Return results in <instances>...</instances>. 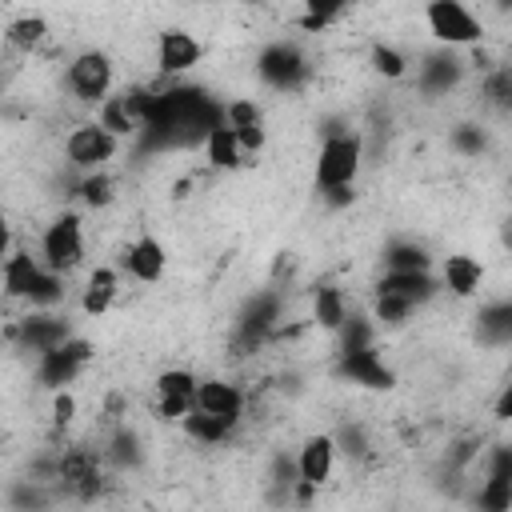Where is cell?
<instances>
[{
    "instance_id": "cell-29",
    "label": "cell",
    "mask_w": 512,
    "mask_h": 512,
    "mask_svg": "<svg viewBox=\"0 0 512 512\" xmlns=\"http://www.w3.org/2000/svg\"><path fill=\"white\" fill-rule=\"evenodd\" d=\"M480 100L492 108V112H512V64L504 68H488L484 84H480Z\"/></svg>"
},
{
    "instance_id": "cell-33",
    "label": "cell",
    "mask_w": 512,
    "mask_h": 512,
    "mask_svg": "<svg viewBox=\"0 0 512 512\" xmlns=\"http://www.w3.org/2000/svg\"><path fill=\"white\" fill-rule=\"evenodd\" d=\"M348 12H352L348 4H320V0H308L304 12L296 16V24H300L304 32H328V28L340 24Z\"/></svg>"
},
{
    "instance_id": "cell-25",
    "label": "cell",
    "mask_w": 512,
    "mask_h": 512,
    "mask_svg": "<svg viewBox=\"0 0 512 512\" xmlns=\"http://www.w3.org/2000/svg\"><path fill=\"white\" fill-rule=\"evenodd\" d=\"M508 332H512V300H492L476 312V336L496 348V344H508Z\"/></svg>"
},
{
    "instance_id": "cell-31",
    "label": "cell",
    "mask_w": 512,
    "mask_h": 512,
    "mask_svg": "<svg viewBox=\"0 0 512 512\" xmlns=\"http://www.w3.org/2000/svg\"><path fill=\"white\" fill-rule=\"evenodd\" d=\"M472 508H476V512H512V480L484 476V480L476 484Z\"/></svg>"
},
{
    "instance_id": "cell-2",
    "label": "cell",
    "mask_w": 512,
    "mask_h": 512,
    "mask_svg": "<svg viewBox=\"0 0 512 512\" xmlns=\"http://www.w3.org/2000/svg\"><path fill=\"white\" fill-rule=\"evenodd\" d=\"M360 168H364V132H356V128L328 132L320 140V152L312 164V184H316V192L356 188Z\"/></svg>"
},
{
    "instance_id": "cell-3",
    "label": "cell",
    "mask_w": 512,
    "mask_h": 512,
    "mask_svg": "<svg viewBox=\"0 0 512 512\" xmlns=\"http://www.w3.org/2000/svg\"><path fill=\"white\" fill-rule=\"evenodd\" d=\"M64 88L76 104L100 108L116 96V60L104 48H84L64 64Z\"/></svg>"
},
{
    "instance_id": "cell-10",
    "label": "cell",
    "mask_w": 512,
    "mask_h": 512,
    "mask_svg": "<svg viewBox=\"0 0 512 512\" xmlns=\"http://www.w3.org/2000/svg\"><path fill=\"white\" fill-rule=\"evenodd\" d=\"M332 372L348 384H360V388H372V392H388L396 384V372L384 364L380 348H356V352H336V364Z\"/></svg>"
},
{
    "instance_id": "cell-32",
    "label": "cell",
    "mask_w": 512,
    "mask_h": 512,
    "mask_svg": "<svg viewBox=\"0 0 512 512\" xmlns=\"http://www.w3.org/2000/svg\"><path fill=\"white\" fill-rule=\"evenodd\" d=\"M8 508L12 512H48L52 508V496L40 480H16L8 488Z\"/></svg>"
},
{
    "instance_id": "cell-12",
    "label": "cell",
    "mask_w": 512,
    "mask_h": 512,
    "mask_svg": "<svg viewBox=\"0 0 512 512\" xmlns=\"http://www.w3.org/2000/svg\"><path fill=\"white\" fill-rule=\"evenodd\" d=\"M204 60V44L188 28H164L156 36V68L164 76H188Z\"/></svg>"
},
{
    "instance_id": "cell-34",
    "label": "cell",
    "mask_w": 512,
    "mask_h": 512,
    "mask_svg": "<svg viewBox=\"0 0 512 512\" xmlns=\"http://www.w3.org/2000/svg\"><path fill=\"white\" fill-rule=\"evenodd\" d=\"M448 144H452V152H460V156L476 160V156H484V152H488V128H484V124H476V120H464V124H456V128L448 132Z\"/></svg>"
},
{
    "instance_id": "cell-28",
    "label": "cell",
    "mask_w": 512,
    "mask_h": 512,
    "mask_svg": "<svg viewBox=\"0 0 512 512\" xmlns=\"http://www.w3.org/2000/svg\"><path fill=\"white\" fill-rule=\"evenodd\" d=\"M180 428H184V432H188L196 444H224V440H228V436H232L240 424L220 420V416H208V412H200V408H196V412H192V416H188Z\"/></svg>"
},
{
    "instance_id": "cell-6",
    "label": "cell",
    "mask_w": 512,
    "mask_h": 512,
    "mask_svg": "<svg viewBox=\"0 0 512 512\" xmlns=\"http://www.w3.org/2000/svg\"><path fill=\"white\" fill-rule=\"evenodd\" d=\"M256 76L276 92H300L312 76V64L296 40H272L256 52Z\"/></svg>"
},
{
    "instance_id": "cell-36",
    "label": "cell",
    "mask_w": 512,
    "mask_h": 512,
    "mask_svg": "<svg viewBox=\"0 0 512 512\" xmlns=\"http://www.w3.org/2000/svg\"><path fill=\"white\" fill-rule=\"evenodd\" d=\"M224 124L236 128V132H248V128H264V108L252 100V96H236L224 104Z\"/></svg>"
},
{
    "instance_id": "cell-14",
    "label": "cell",
    "mask_w": 512,
    "mask_h": 512,
    "mask_svg": "<svg viewBox=\"0 0 512 512\" xmlns=\"http://www.w3.org/2000/svg\"><path fill=\"white\" fill-rule=\"evenodd\" d=\"M120 272L132 276L136 284H156V280H164V272H168V248H164L152 232H140L132 244H124V252H120Z\"/></svg>"
},
{
    "instance_id": "cell-37",
    "label": "cell",
    "mask_w": 512,
    "mask_h": 512,
    "mask_svg": "<svg viewBox=\"0 0 512 512\" xmlns=\"http://www.w3.org/2000/svg\"><path fill=\"white\" fill-rule=\"evenodd\" d=\"M196 388H200V376L188 368H164L156 376V396H196Z\"/></svg>"
},
{
    "instance_id": "cell-16",
    "label": "cell",
    "mask_w": 512,
    "mask_h": 512,
    "mask_svg": "<svg viewBox=\"0 0 512 512\" xmlns=\"http://www.w3.org/2000/svg\"><path fill=\"white\" fill-rule=\"evenodd\" d=\"M120 264H96L88 276H84V288H80V312L84 316H104L112 312L116 296H120Z\"/></svg>"
},
{
    "instance_id": "cell-20",
    "label": "cell",
    "mask_w": 512,
    "mask_h": 512,
    "mask_svg": "<svg viewBox=\"0 0 512 512\" xmlns=\"http://www.w3.org/2000/svg\"><path fill=\"white\" fill-rule=\"evenodd\" d=\"M40 272H44V260H40V256H32V252H12V256L4 260V296L28 304V292H32V284H36Z\"/></svg>"
},
{
    "instance_id": "cell-40",
    "label": "cell",
    "mask_w": 512,
    "mask_h": 512,
    "mask_svg": "<svg viewBox=\"0 0 512 512\" xmlns=\"http://www.w3.org/2000/svg\"><path fill=\"white\" fill-rule=\"evenodd\" d=\"M76 420V396L64 388V392H52V428H68Z\"/></svg>"
},
{
    "instance_id": "cell-21",
    "label": "cell",
    "mask_w": 512,
    "mask_h": 512,
    "mask_svg": "<svg viewBox=\"0 0 512 512\" xmlns=\"http://www.w3.org/2000/svg\"><path fill=\"white\" fill-rule=\"evenodd\" d=\"M348 312H352V304H348L344 288H336V284H316V292H312V320H316L324 332L336 336V332L344 328Z\"/></svg>"
},
{
    "instance_id": "cell-19",
    "label": "cell",
    "mask_w": 512,
    "mask_h": 512,
    "mask_svg": "<svg viewBox=\"0 0 512 512\" xmlns=\"http://www.w3.org/2000/svg\"><path fill=\"white\" fill-rule=\"evenodd\" d=\"M276 320H280V296H276V292H260V296L240 312L236 340L248 344V348H256V344L276 328Z\"/></svg>"
},
{
    "instance_id": "cell-18",
    "label": "cell",
    "mask_w": 512,
    "mask_h": 512,
    "mask_svg": "<svg viewBox=\"0 0 512 512\" xmlns=\"http://www.w3.org/2000/svg\"><path fill=\"white\" fill-rule=\"evenodd\" d=\"M480 284H484V264L476 256H468V252L444 256V264H440V288L444 292H452L456 300H472L480 292Z\"/></svg>"
},
{
    "instance_id": "cell-26",
    "label": "cell",
    "mask_w": 512,
    "mask_h": 512,
    "mask_svg": "<svg viewBox=\"0 0 512 512\" xmlns=\"http://www.w3.org/2000/svg\"><path fill=\"white\" fill-rule=\"evenodd\" d=\"M4 40L16 52H36L48 40V20L40 12H24V16H16V20L4 24Z\"/></svg>"
},
{
    "instance_id": "cell-42",
    "label": "cell",
    "mask_w": 512,
    "mask_h": 512,
    "mask_svg": "<svg viewBox=\"0 0 512 512\" xmlns=\"http://www.w3.org/2000/svg\"><path fill=\"white\" fill-rule=\"evenodd\" d=\"M320 200L328 208H348V204H356V188H332V192H320Z\"/></svg>"
},
{
    "instance_id": "cell-5",
    "label": "cell",
    "mask_w": 512,
    "mask_h": 512,
    "mask_svg": "<svg viewBox=\"0 0 512 512\" xmlns=\"http://www.w3.org/2000/svg\"><path fill=\"white\" fill-rule=\"evenodd\" d=\"M424 24H428L432 40L440 48H452V52L456 48H476L488 36L484 20L468 4H460V0H432V4H424Z\"/></svg>"
},
{
    "instance_id": "cell-1",
    "label": "cell",
    "mask_w": 512,
    "mask_h": 512,
    "mask_svg": "<svg viewBox=\"0 0 512 512\" xmlns=\"http://www.w3.org/2000/svg\"><path fill=\"white\" fill-rule=\"evenodd\" d=\"M436 292H440V280L432 272H384L372 284V320L376 324H388V328H400Z\"/></svg>"
},
{
    "instance_id": "cell-43",
    "label": "cell",
    "mask_w": 512,
    "mask_h": 512,
    "mask_svg": "<svg viewBox=\"0 0 512 512\" xmlns=\"http://www.w3.org/2000/svg\"><path fill=\"white\" fill-rule=\"evenodd\" d=\"M504 244L512 248V220H508V228H504Z\"/></svg>"
},
{
    "instance_id": "cell-22",
    "label": "cell",
    "mask_w": 512,
    "mask_h": 512,
    "mask_svg": "<svg viewBox=\"0 0 512 512\" xmlns=\"http://www.w3.org/2000/svg\"><path fill=\"white\" fill-rule=\"evenodd\" d=\"M204 156H208V164L220 168V172H236V168L248 160L244 148H240V136H236L228 124H220V128L208 132V140H204Z\"/></svg>"
},
{
    "instance_id": "cell-4",
    "label": "cell",
    "mask_w": 512,
    "mask_h": 512,
    "mask_svg": "<svg viewBox=\"0 0 512 512\" xmlns=\"http://www.w3.org/2000/svg\"><path fill=\"white\" fill-rule=\"evenodd\" d=\"M36 256L44 260V268L60 272V276H72L84 260H88V240H84V220L80 212H56L44 232H40V244H36Z\"/></svg>"
},
{
    "instance_id": "cell-24",
    "label": "cell",
    "mask_w": 512,
    "mask_h": 512,
    "mask_svg": "<svg viewBox=\"0 0 512 512\" xmlns=\"http://www.w3.org/2000/svg\"><path fill=\"white\" fill-rule=\"evenodd\" d=\"M104 460H108L112 468H120V472H136V468L144 464V440H140V432L128 428V424H120V428L112 432L108 448H104Z\"/></svg>"
},
{
    "instance_id": "cell-11",
    "label": "cell",
    "mask_w": 512,
    "mask_h": 512,
    "mask_svg": "<svg viewBox=\"0 0 512 512\" xmlns=\"http://www.w3.org/2000/svg\"><path fill=\"white\" fill-rule=\"evenodd\" d=\"M56 480H60V488L72 492L76 500H96L100 488H104L100 456H96V452H84V448H68V452L56 460Z\"/></svg>"
},
{
    "instance_id": "cell-38",
    "label": "cell",
    "mask_w": 512,
    "mask_h": 512,
    "mask_svg": "<svg viewBox=\"0 0 512 512\" xmlns=\"http://www.w3.org/2000/svg\"><path fill=\"white\" fill-rule=\"evenodd\" d=\"M332 440H336V452H344L348 460H364L368 456V436H364L360 424H344L340 432H332Z\"/></svg>"
},
{
    "instance_id": "cell-9",
    "label": "cell",
    "mask_w": 512,
    "mask_h": 512,
    "mask_svg": "<svg viewBox=\"0 0 512 512\" xmlns=\"http://www.w3.org/2000/svg\"><path fill=\"white\" fill-rule=\"evenodd\" d=\"M76 332H72V320L68 316H56V312H32L24 320H12L4 328V340L16 344L20 352H32V356H44L60 344H68Z\"/></svg>"
},
{
    "instance_id": "cell-39",
    "label": "cell",
    "mask_w": 512,
    "mask_h": 512,
    "mask_svg": "<svg viewBox=\"0 0 512 512\" xmlns=\"http://www.w3.org/2000/svg\"><path fill=\"white\" fill-rule=\"evenodd\" d=\"M484 476L512 480V444H492V448L484 452Z\"/></svg>"
},
{
    "instance_id": "cell-44",
    "label": "cell",
    "mask_w": 512,
    "mask_h": 512,
    "mask_svg": "<svg viewBox=\"0 0 512 512\" xmlns=\"http://www.w3.org/2000/svg\"><path fill=\"white\" fill-rule=\"evenodd\" d=\"M508 348H512V332H508Z\"/></svg>"
},
{
    "instance_id": "cell-41",
    "label": "cell",
    "mask_w": 512,
    "mask_h": 512,
    "mask_svg": "<svg viewBox=\"0 0 512 512\" xmlns=\"http://www.w3.org/2000/svg\"><path fill=\"white\" fill-rule=\"evenodd\" d=\"M492 416H496L500 424H512V384L500 388V396H496V404H492Z\"/></svg>"
},
{
    "instance_id": "cell-30",
    "label": "cell",
    "mask_w": 512,
    "mask_h": 512,
    "mask_svg": "<svg viewBox=\"0 0 512 512\" xmlns=\"http://www.w3.org/2000/svg\"><path fill=\"white\" fill-rule=\"evenodd\" d=\"M368 64H372V72L384 76V80H404V76H408V56H404L396 44H388V40H372Z\"/></svg>"
},
{
    "instance_id": "cell-8",
    "label": "cell",
    "mask_w": 512,
    "mask_h": 512,
    "mask_svg": "<svg viewBox=\"0 0 512 512\" xmlns=\"http://www.w3.org/2000/svg\"><path fill=\"white\" fill-rule=\"evenodd\" d=\"M92 356H96L92 340L72 336L68 344H60V348H52V352L36 356V364H32L36 384H40V388H48V392H64L68 384H76V380H80V372L92 364Z\"/></svg>"
},
{
    "instance_id": "cell-23",
    "label": "cell",
    "mask_w": 512,
    "mask_h": 512,
    "mask_svg": "<svg viewBox=\"0 0 512 512\" xmlns=\"http://www.w3.org/2000/svg\"><path fill=\"white\" fill-rule=\"evenodd\" d=\"M380 260L384 272H432V252L416 240H388Z\"/></svg>"
},
{
    "instance_id": "cell-7",
    "label": "cell",
    "mask_w": 512,
    "mask_h": 512,
    "mask_svg": "<svg viewBox=\"0 0 512 512\" xmlns=\"http://www.w3.org/2000/svg\"><path fill=\"white\" fill-rule=\"evenodd\" d=\"M64 156L68 164L80 172V176H92V172H108V164L120 156V140L100 128L96 120H80L68 136H64Z\"/></svg>"
},
{
    "instance_id": "cell-17",
    "label": "cell",
    "mask_w": 512,
    "mask_h": 512,
    "mask_svg": "<svg viewBox=\"0 0 512 512\" xmlns=\"http://www.w3.org/2000/svg\"><path fill=\"white\" fill-rule=\"evenodd\" d=\"M196 408L208 412V416H220V420L240 424V420H244V388L232 384V380L208 376V380H200V388H196Z\"/></svg>"
},
{
    "instance_id": "cell-35",
    "label": "cell",
    "mask_w": 512,
    "mask_h": 512,
    "mask_svg": "<svg viewBox=\"0 0 512 512\" xmlns=\"http://www.w3.org/2000/svg\"><path fill=\"white\" fill-rule=\"evenodd\" d=\"M76 196L88 204V208H108L116 200V180L108 172H92V176H80L76 180Z\"/></svg>"
},
{
    "instance_id": "cell-27",
    "label": "cell",
    "mask_w": 512,
    "mask_h": 512,
    "mask_svg": "<svg viewBox=\"0 0 512 512\" xmlns=\"http://www.w3.org/2000/svg\"><path fill=\"white\" fill-rule=\"evenodd\" d=\"M376 320H372V312H360V308H352L348 312V320H344V328L336 332V352H356V348H372L376 344Z\"/></svg>"
},
{
    "instance_id": "cell-15",
    "label": "cell",
    "mask_w": 512,
    "mask_h": 512,
    "mask_svg": "<svg viewBox=\"0 0 512 512\" xmlns=\"http://www.w3.org/2000/svg\"><path fill=\"white\" fill-rule=\"evenodd\" d=\"M336 440H332V432H312V436H304V444L296 448V468H300V480L304 484H312L316 492L332 480V468H336Z\"/></svg>"
},
{
    "instance_id": "cell-13",
    "label": "cell",
    "mask_w": 512,
    "mask_h": 512,
    "mask_svg": "<svg viewBox=\"0 0 512 512\" xmlns=\"http://www.w3.org/2000/svg\"><path fill=\"white\" fill-rule=\"evenodd\" d=\"M464 72H468V64L452 48H432L416 64V88L424 96H448V92H456L464 84Z\"/></svg>"
}]
</instances>
